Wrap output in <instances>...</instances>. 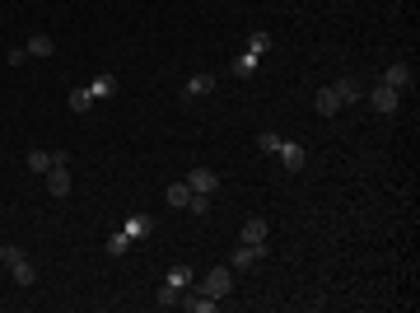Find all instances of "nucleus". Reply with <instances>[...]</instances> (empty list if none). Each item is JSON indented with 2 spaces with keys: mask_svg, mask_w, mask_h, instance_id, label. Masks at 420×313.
Returning <instances> with one entry per match:
<instances>
[{
  "mask_svg": "<svg viewBox=\"0 0 420 313\" xmlns=\"http://www.w3.org/2000/svg\"><path fill=\"white\" fill-rule=\"evenodd\" d=\"M201 290H205L210 299H229V290H233V266H224V262H219L215 271H205Z\"/></svg>",
  "mask_w": 420,
  "mask_h": 313,
  "instance_id": "f257e3e1",
  "label": "nucleus"
},
{
  "mask_svg": "<svg viewBox=\"0 0 420 313\" xmlns=\"http://www.w3.org/2000/svg\"><path fill=\"white\" fill-rule=\"evenodd\" d=\"M262 257H266V248H248V243H238V248L229 252V266H233V271H252Z\"/></svg>",
  "mask_w": 420,
  "mask_h": 313,
  "instance_id": "f03ea898",
  "label": "nucleus"
},
{
  "mask_svg": "<svg viewBox=\"0 0 420 313\" xmlns=\"http://www.w3.org/2000/svg\"><path fill=\"white\" fill-rule=\"evenodd\" d=\"M42 178H47V192H52V197H65V192H70V164H52Z\"/></svg>",
  "mask_w": 420,
  "mask_h": 313,
  "instance_id": "7ed1b4c3",
  "label": "nucleus"
},
{
  "mask_svg": "<svg viewBox=\"0 0 420 313\" xmlns=\"http://www.w3.org/2000/svg\"><path fill=\"white\" fill-rule=\"evenodd\" d=\"M276 155H280V164H285L290 173H299L304 164H309V155H304V145H299V141H280Z\"/></svg>",
  "mask_w": 420,
  "mask_h": 313,
  "instance_id": "20e7f679",
  "label": "nucleus"
},
{
  "mask_svg": "<svg viewBox=\"0 0 420 313\" xmlns=\"http://www.w3.org/2000/svg\"><path fill=\"white\" fill-rule=\"evenodd\" d=\"M332 89H336V98H341V108H345V103H359V98H364V84H359L355 75H336V84H332Z\"/></svg>",
  "mask_w": 420,
  "mask_h": 313,
  "instance_id": "39448f33",
  "label": "nucleus"
},
{
  "mask_svg": "<svg viewBox=\"0 0 420 313\" xmlns=\"http://www.w3.org/2000/svg\"><path fill=\"white\" fill-rule=\"evenodd\" d=\"M187 188H192V192H205V197H210V192L219 188V173H215V169H192V173H187Z\"/></svg>",
  "mask_w": 420,
  "mask_h": 313,
  "instance_id": "423d86ee",
  "label": "nucleus"
},
{
  "mask_svg": "<svg viewBox=\"0 0 420 313\" xmlns=\"http://www.w3.org/2000/svg\"><path fill=\"white\" fill-rule=\"evenodd\" d=\"M266 234H271V229H266V220H262V215L243 220V243H248V248H266Z\"/></svg>",
  "mask_w": 420,
  "mask_h": 313,
  "instance_id": "0eeeda50",
  "label": "nucleus"
},
{
  "mask_svg": "<svg viewBox=\"0 0 420 313\" xmlns=\"http://www.w3.org/2000/svg\"><path fill=\"white\" fill-rule=\"evenodd\" d=\"M369 103H373V112H397V89H388V84H373V94H369Z\"/></svg>",
  "mask_w": 420,
  "mask_h": 313,
  "instance_id": "6e6552de",
  "label": "nucleus"
},
{
  "mask_svg": "<svg viewBox=\"0 0 420 313\" xmlns=\"http://www.w3.org/2000/svg\"><path fill=\"white\" fill-rule=\"evenodd\" d=\"M313 108L322 112V117H336V112H341V98H336V89H332V84H327V89H318V94H313Z\"/></svg>",
  "mask_w": 420,
  "mask_h": 313,
  "instance_id": "1a4fd4ad",
  "label": "nucleus"
},
{
  "mask_svg": "<svg viewBox=\"0 0 420 313\" xmlns=\"http://www.w3.org/2000/svg\"><path fill=\"white\" fill-rule=\"evenodd\" d=\"M383 84H388V89H406V84H411V66H406V61H392L388 70H383Z\"/></svg>",
  "mask_w": 420,
  "mask_h": 313,
  "instance_id": "9d476101",
  "label": "nucleus"
},
{
  "mask_svg": "<svg viewBox=\"0 0 420 313\" xmlns=\"http://www.w3.org/2000/svg\"><path fill=\"white\" fill-rule=\"evenodd\" d=\"M178 304H182V309H192V313H215V309H219V299H210L205 290H196V295H182Z\"/></svg>",
  "mask_w": 420,
  "mask_h": 313,
  "instance_id": "9b49d317",
  "label": "nucleus"
},
{
  "mask_svg": "<svg viewBox=\"0 0 420 313\" xmlns=\"http://www.w3.org/2000/svg\"><path fill=\"white\" fill-rule=\"evenodd\" d=\"M29 56H38V61H42V56H56V38H47V33H38V38H29Z\"/></svg>",
  "mask_w": 420,
  "mask_h": 313,
  "instance_id": "f8f14e48",
  "label": "nucleus"
},
{
  "mask_svg": "<svg viewBox=\"0 0 420 313\" xmlns=\"http://www.w3.org/2000/svg\"><path fill=\"white\" fill-rule=\"evenodd\" d=\"M10 276H15V285H38V266L24 257V262H15L10 266Z\"/></svg>",
  "mask_w": 420,
  "mask_h": 313,
  "instance_id": "ddd939ff",
  "label": "nucleus"
},
{
  "mask_svg": "<svg viewBox=\"0 0 420 313\" xmlns=\"http://www.w3.org/2000/svg\"><path fill=\"white\" fill-rule=\"evenodd\" d=\"M150 229H155V220H150V215H126V224H122V234H131V238L150 234Z\"/></svg>",
  "mask_w": 420,
  "mask_h": 313,
  "instance_id": "4468645a",
  "label": "nucleus"
},
{
  "mask_svg": "<svg viewBox=\"0 0 420 313\" xmlns=\"http://www.w3.org/2000/svg\"><path fill=\"white\" fill-rule=\"evenodd\" d=\"M164 201H169V206H173V211H182V206H187V201H192V188H187V183H173V188H169V192H164Z\"/></svg>",
  "mask_w": 420,
  "mask_h": 313,
  "instance_id": "2eb2a0df",
  "label": "nucleus"
},
{
  "mask_svg": "<svg viewBox=\"0 0 420 313\" xmlns=\"http://www.w3.org/2000/svg\"><path fill=\"white\" fill-rule=\"evenodd\" d=\"M192 281H196V271H192V266H173L169 271V285H178V290H192Z\"/></svg>",
  "mask_w": 420,
  "mask_h": 313,
  "instance_id": "dca6fc26",
  "label": "nucleus"
},
{
  "mask_svg": "<svg viewBox=\"0 0 420 313\" xmlns=\"http://www.w3.org/2000/svg\"><path fill=\"white\" fill-rule=\"evenodd\" d=\"M24 164H29V169L42 178V173L52 169V150H29V159H24Z\"/></svg>",
  "mask_w": 420,
  "mask_h": 313,
  "instance_id": "f3484780",
  "label": "nucleus"
},
{
  "mask_svg": "<svg viewBox=\"0 0 420 313\" xmlns=\"http://www.w3.org/2000/svg\"><path fill=\"white\" fill-rule=\"evenodd\" d=\"M178 299H182V290H178V285H169V281H164V285H159V295H155V304H159V309H173Z\"/></svg>",
  "mask_w": 420,
  "mask_h": 313,
  "instance_id": "a211bd4d",
  "label": "nucleus"
},
{
  "mask_svg": "<svg viewBox=\"0 0 420 313\" xmlns=\"http://www.w3.org/2000/svg\"><path fill=\"white\" fill-rule=\"evenodd\" d=\"M89 94H93V98H112V94H117V79H112V75L93 79V84H89Z\"/></svg>",
  "mask_w": 420,
  "mask_h": 313,
  "instance_id": "6ab92c4d",
  "label": "nucleus"
},
{
  "mask_svg": "<svg viewBox=\"0 0 420 313\" xmlns=\"http://www.w3.org/2000/svg\"><path fill=\"white\" fill-rule=\"evenodd\" d=\"M70 108H75V112H89L93 108V94H89V89H70Z\"/></svg>",
  "mask_w": 420,
  "mask_h": 313,
  "instance_id": "aec40b11",
  "label": "nucleus"
},
{
  "mask_svg": "<svg viewBox=\"0 0 420 313\" xmlns=\"http://www.w3.org/2000/svg\"><path fill=\"white\" fill-rule=\"evenodd\" d=\"M257 150H262V155H276V150H280V136H276V131H262V136H257Z\"/></svg>",
  "mask_w": 420,
  "mask_h": 313,
  "instance_id": "412c9836",
  "label": "nucleus"
},
{
  "mask_svg": "<svg viewBox=\"0 0 420 313\" xmlns=\"http://www.w3.org/2000/svg\"><path fill=\"white\" fill-rule=\"evenodd\" d=\"M210 89H215V75H196L187 84V94H210Z\"/></svg>",
  "mask_w": 420,
  "mask_h": 313,
  "instance_id": "4be33fe9",
  "label": "nucleus"
},
{
  "mask_svg": "<svg viewBox=\"0 0 420 313\" xmlns=\"http://www.w3.org/2000/svg\"><path fill=\"white\" fill-rule=\"evenodd\" d=\"M0 262H5V266L24 262V248H19V243H5V248H0Z\"/></svg>",
  "mask_w": 420,
  "mask_h": 313,
  "instance_id": "5701e85b",
  "label": "nucleus"
},
{
  "mask_svg": "<svg viewBox=\"0 0 420 313\" xmlns=\"http://www.w3.org/2000/svg\"><path fill=\"white\" fill-rule=\"evenodd\" d=\"M126 248H131V234H112L108 238V252H112V257H122Z\"/></svg>",
  "mask_w": 420,
  "mask_h": 313,
  "instance_id": "b1692460",
  "label": "nucleus"
},
{
  "mask_svg": "<svg viewBox=\"0 0 420 313\" xmlns=\"http://www.w3.org/2000/svg\"><path fill=\"white\" fill-rule=\"evenodd\" d=\"M262 52H271V38L266 33H252V56H262Z\"/></svg>",
  "mask_w": 420,
  "mask_h": 313,
  "instance_id": "393cba45",
  "label": "nucleus"
}]
</instances>
